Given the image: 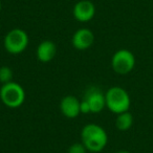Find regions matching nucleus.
<instances>
[{"instance_id":"f03ea898","label":"nucleus","mask_w":153,"mask_h":153,"mask_svg":"<svg viewBox=\"0 0 153 153\" xmlns=\"http://www.w3.org/2000/svg\"><path fill=\"white\" fill-rule=\"evenodd\" d=\"M106 107L113 113L120 114L130 108V97L124 88L114 86L108 89L105 94Z\"/></svg>"},{"instance_id":"20e7f679","label":"nucleus","mask_w":153,"mask_h":153,"mask_svg":"<svg viewBox=\"0 0 153 153\" xmlns=\"http://www.w3.org/2000/svg\"><path fill=\"white\" fill-rule=\"evenodd\" d=\"M28 37L23 30L15 28L12 30L4 37V48L13 55L21 53L27 47Z\"/></svg>"},{"instance_id":"dca6fc26","label":"nucleus","mask_w":153,"mask_h":153,"mask_svg":"<svg viewBox=\"0 0 153 153\" xmlns=\"http://www.w3.org/2000/svg\"><path fill=\"white\" fill-rule=\"evenodd\" d=\"M0 11H1V2H0Z\"/></svg>"},{"instance_id":"39448f33","label":"nucleus","mask_w":153,"mask_h":153,"mask_svg":"<svg viewBox=\"0 0 153 153\" xmlns=\"http://www.w3.org/2000/svg\"><path fill=\"white\" fill-rule=\"evenodd\" d=\"M135 65V57L128 49H120L115 51L111 59V66L117 74H129Z\"/></svg>"},{"instance_id":"f3484780","label":"nucleus","mask_w":153,"mask_h":153,"mask_svg":"<svg viewBox=\"0 0 153 153\" xmlns=\"http://www.w3.org/2000/svg\"><path fill=\"white\" fill-rule=\"evenodd\" d=\"M0 101H1V100H0Z\"/></svg>"},{"instance_id":"f257e3e1","label":"nucleus","mask_w":153,"mask_h":153,"mask_svg":"<svg viewBox=\"0 0 153 153\" xmlns=\"http://www.w3.org/2000/svg\"><path fill=\"white\" fill-rule=\"evenodd\" d=\"M81 137L86 149L91 152L102 151L108 142L106 131L97 124H88L84 126L81 132Z\"/></svg>"},{"instance_id":"9d476101","label":"nucleus","mask_w":153,"mask_h":153,"mask_svg":"<svg viewBox=\"0 0 153 153\" xmlns=\"http://www.w3.org/2000/svg\"><path fill=\"white\" fill-rule=\"evenodd\" d=\"M57 55V46L53 41H43L37 47V58L40 62H51Z\"/></svg>"},{"instance_id":"f8f14e48","label":"nucleus","mask_w":153,"mask_h":153,"mask_svg":"<svg viewBox=\"0 0 153 153\" xmlns=\"http://www.w3.org/2000/svg\"><path fill=\"white\" fill-rule=\"evenodd\" d=\"M13 79V70L7 66L0 67V82L2 84H7L12 82Z\"/></svg>"},{"instance_id":"6e6552de","label":"nucleus","mask_w":153,"mask_h":153,"mask_svg":"<svg viewBox=\"0 0 153 153\" xmlns=\"http://www.w3.org/2000/svg\"><path fill=\"white\" fill-rule=\"evenodd\" d=\"M94 33L88 28H81V30H76L72 37V45L80 51L89 48L94 44Z\"/></svg>"},{"instance_id":"1a4fd4ad","label":"nucleus","mask_w":153,"mask_h":153,"mask_svg":"<svg viewBox=\"0 0 153 153\" xmlns=\"http://www.w3.org/2000/svg\"><path fill=\"white\" fill-rule=\"evenodd\" d=\"M80 102L76 97L74 96H66L62 99L61 104H60V108L61 111L66 117L68 119H74L76 117L81 113L80 110Z\"/></svg>"},{"instance_id":"0eeeda50","label":"nucleus","mask_w":153,"mask_h":153,"mask_svg":"<svg viewBox=\"0 0 153 153\" xmlns=\"http://www.w3.org/2000/svg\"><path fill=\"white\" fill-rule=\"evenodd\" d=\"M84 100L88 103L90 107V112L99 113L104 109L106 106V100H105V94H103L98 88H90L85 94Z\"/></svg>"},{"instance_id":"423d86ee","label":"nucleus","mask_w":153,"mask_h":153,"mask_svg":"<svg viewBox=\"0 0 153 153\" xmlns=\"http://www.w3.org/2000/svg\"><path fill=\"white\" fill-rule=\"evenodd\" d=\"M96 13V7L89 0H81L74 7V16L78 21L87 22L91 20Z\"/></svg>"},{"instance_id":"9b49d317","label":"nucleus","mask_w":153,"mask_h":153,"mask_svg":"<svg viewBox=\"0 0 153 153\" xmlns=\"http://www.w3.org/2000/svg\"><path fill=\"white\" fill-rule=\"evenodd\" d=\"M132 124H133V117L129 111H125L120 114H117V121H115V125L117 128L121 131H126L131 128Z\"/></svg>"},{"instance_id":"ddd939ff","label":"nucleus","mask_w":153,"mask_h":153,"mask_svg":"<svg viewBox=\"0 0 153 153\" xmlns=\"http://www.w3.org/2000/svg\"><path fill=\"white\" fill-rule=\"evenodd\" d=\"M87 149L83 143H76L72 144L68 149V153H86Z\"/></svg>"},{"instance_id":"7ed1b4c3","label":"nucleus","mask_w":153,"mask_h":153,"mask_svg":"<svg viewBox=\"0 0 153 153\" xmlns=\"http://www.w3.org/2000/svg\"><path fill=\"white\" fill-rule=\"evenodd\" d=\"M0 100L10 108H17L23 104L25 92L21 85L15 82L3 84L0 88Z\"/></svg>"},{"instance_id":"4468645a","label":"nucleus","mask_w":153,"mask_h":153,"mask_svg":"<svg viewBox=\"0 0 153 153\" xmlns=\"http://www.w3.org/2000/svg\"><path fill=\"white\" fill-rule=\"evenodd\" d=\"M80 110H81V113H89L90 112V107L85 100L82 101L81 104H80Z\"/></svg>"},{"instance_id":"2eb2a0df","label":"nucleus","mask_w":153,"mask_h":153,"mask_svg":"<svg viewBox=\"0 0 153 153\" xmlns=\"http://www.w3.org/2000/svg\"><path fill=\"white\" fill-rule=\"evenodd\" d=\"M117 153H131V152H129V151H127V150H121V151H117Z\"/></svg>"}]
</instances>
